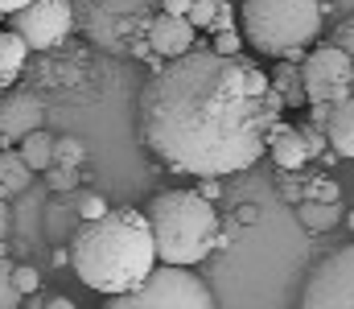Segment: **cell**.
Wrapping results in <instances>:
<instances>
[{
    "label": "cell",
    "instance_id": "obj_34",
    "mask_svg": "<svg viewBox=\"0 0 354 309\" xmlns=\"http://www.w3.org/2000/svg\"><path fill=\"white\" fill-rule=\"evenodd\" d=\"M46 309H75L71 297H46Z\"/></svg>",
    "mask_w": 354,
    "mask_h": 309
},
{
    "label": "cell",
    "instance_id": "obj_36",
    "mask_svg": "<svg viewBox=\"0 0 354 309\" xmlns=\"http://www.w3.org/2000/svg\"><path fill=\"white\" fill-rule=\"evenodd\" d=\"M4 235H8V203L0 198V243H4Z\"/></svg>",
    "mask_w": 354,
    "mask_h": 309
},
{
    "label": "cell",
    "instance_id": "obj_19",
    "mask_svg": "<svg viewBox=\"0 0 354 309\" xmlns=\"http://www.w3.org/2000/svg\"><path fill=\"white\" fill-rule=\"evenodd\" d=\"M29 182H33V169L25 165V157H21L17 149H4V178H0V198H8V194H25V190H29Z\"/></svg>",
    "mask_w": 354,
    "mask_h": 309
},
{
    "label": "cell",
    "instance_id": "obj_10",
    "mask_svg": "<svg viewBox=\"0 0 354 309\" xmlns=\"http://www.w3.org/2000/svg\"><path fill=\"white\" fill-rule=\"evenodd\" d=\"M46 120V103L29 91H12L0 100V144H21Z\"/></svg>",
    "mask_w": 354,
    "mask_h": 309
},
{
    "label": "cell",
    "instance_id": "obj_21",
    "mask_svg": "<svg viewBox=\"0 0 354 309\" xmlns=\"http://www.w3.org/2000/svg\"><path fill=\"white\" fill-rule=\"evenodd\" d=\"M21 301H25V297L12 289V260L0 256V309H17Z\"/></svg>",
    "mask_w": 354,
    "mask_h": 309
},
{
    "label": "cell",
    "instance_id": "obj_17",
    "mask_svg": "<svg viewBox=\"0 0 354 309\" xmlns=\"http://www.w3.org/2000/svg\"><path fill=\"white\" fill-rule=\"evenodd\" d=\"M17 153L25 157V165H29L33 174H46V169L54 165V132H46V128L29 132V136L21 140V149H17Z\"/></svg>",
    "mask_w": 354,
    "mask_h": 309
},
{
    "label": "cell",
    "instance_id": "obj_35",
    "mask_svg": "<svg viewBox=\"0 0 354 309\" xmlns=\"http://www.w3.org/2000/svg\"><path fill=\"white\" fill-rule=\"evenodd\" d=\"M17 309H46V297H41V293H33V297H25Z\"/></svg>",
    "mask_w": 354,
    "mask_h": 309
},
{
    "label": "cell",
    "instance_id": "obj_7",
    "mask_svg": "<svg viewBox=\"0 0 354 309\" xmlns=\"http://www.w3.org/2000/svg\"><path fill=\"white\" fill-rule=\"evenodd\" d=\"M301 83H305V100L313 103H338L354 91V58L342 54L338 46H313L301 62Z\"/></svg>",
    "mask_w": 354,
    "mask_h": 309
},
{
    "label": "cell",
    "instance_id": "obj_33",
    "mask_svg": "<svg viewBox=\"0 0 354 309\" xmlns=\"http://www.w3.org/2000/svg\"><path fill=\"white\" fill-rule=\"evenodd\" d=\"M260 218V206H239V223H256Z\"/></svg>",
    "mask_w": 354,
    "mask_h": 309
},
{
    "label": "cell",
    "instance_id": "obj_23",
    "mask_svg": "<svg viewBox=\"0 0 354 309\" xmlns=\"http://www.w3.org/2000/svg\"><path fill=\"white\" fill-rule=\"evenodd\" d=\"M210 50H214V54L235 58V54H243V33H239V29H218V33H214V41H210Z\"/></svg>",
    "mask_w": 354,
    "mask_h": 309
},
{
    "label": "cell",
    "instance_id": "obj_28",
    "mask_svg": "<svg viewBox=\"0 0 354 309\" xmlns=\"http://www.w3.org/2000/svg\"><path fill=\"white\" fill-rule=\"evenodd\" d=\"M280 194H284V198H288V203H305V182H292V178H284V174H280Z\"/></svg>",
    "mask_w": 354,
    "mask_h": 309
},
{
    "label": "cell",
    "instance_id": "obj_29",
    "mask_svg": "<svg viewBox=\"0 0 354 309\" xmlns=\"http://www.w3.org/2000/svg\"><path fill=\"white\" fill-rule=\"evenodd\" d=\"M79 214H83V223H87V218H99V214H107V203H103V198H95V194H87L83 206H79Z\"/></svg>",
    "mask_w": 354,
    "mask_h": 309
},
{
    "label": "cell",
    "instance_id": "obj_26",
    "mask_svg": "<svg viewBox=\"0 0 354 309\" xmlns=\"http://www.w3.org/2000/svg\"><path fill=\"white\" fill-rule=\"evenodd\" d=\"M330 46H338L342 54H351V58H354V12L346 17V21H338V29H334Z\"/></svg>",
    "mask_w": 354,
    "mask_h": 309
},
{
    "label": "cell",
    "instance_id": "obj_8",
    "mask_svg": "<svg viewBox=\"0 0 354 309\" xmlns=\"http://www.w3.org/2000/svg\"><path fill=\"white\" fill-rule=\"evenodd\" d=\"M4 21L29 50H54L75 29V0H33Z\"/></svg>",
    "mask_w": 354,
    "mask_h": 309
},
{
    "label": "cell",
    "instance_id": "obj_1",
    "mask_svg": "<svg viewBox=\"0 0 354 309\" xmlns=\"http://www.w3.org/2000/svg\"><path fill=\"white\" fill-rule=\"evenodd\" d=\"M284 120L268 71L248 54H214L194 46L165 62L136 103L145 149L189 178H231L268 153L272 128Z\"/></svg>",
    "mask_w": 354,
    "mask_h": 309
},
{
    "label": "cell",
    "instance_id": "obj_20",
    "mask_svg": "<svg viewBox=\"0 0 354 309\" xmlns=\"http://www.w3.org/2000/svg\"><path fill=\"white\" fill-rule=\"evenodd\" d=\"M54 165L62 169H83L87 165V144L79 136H58L54 140Z\"/></svg>",
    "mask_w": 354,
    "mask_h": 309
},
{
    "label": "cell",
    "instance_id": "obj_18",
    "mask_svg": "<svg viewBox=\"0 0 354 309\" xmlns=\"http://www.w3.org/2000/svg\"><path fill=\"white\" fill-rule=\"evenodd\" d=\"M297 218L305 231H334L342 223V203H301Z\"/></svg>",
    "mask_w": 354,
    "mask_h": 309
},
{
    "label": "cell",
    "instance_id": "obj_13",
    "mask_svg": "<svg viewBox=\"0 0 354 309\" xmlns=\"http://www.w3.org/2000/svg\"><path fill=\"white\" fill-rule=\"evenodd\" d=\"M326 144H330L338 157L354 161V91L346 95V100L330 103V120H326Z\"/></svg>",
    "mask_w": 354,
    "mask_h": 309
},
{
    "label": "cell",
    "instance_id": "obj_37",
    "mask_svg": "<svg viewBox=\"0 0 354 309\" xmlns=\"http://www.w3.org/2000/svg\"><path fill=\"white\" fill-rule=\"evenodd\" d=\"M0 178H4V153H0Z\"/></svg>",
    "mask_w": 354,
    "mask_h": 309
},
{
    "label": "cell",
    "instance_id": "obj_30",
    "mask_svg": "<svg viewBox=\"0 0 354 309\" xmlns=\"http://www.w3.org/2000/svg\"><path fill=\"white\" fill-rule=\"evenodd\" d=\"M198 194H202L206 203H214V198H223V182H218V178H202V182H198Z\"/></svg>",
    "mask_w": 354,
    "mask_h": 309
},
{
    "label": "cell",
    "instance_id": "obj_31",
    "mask_svg": "<svg viewBox=\"0 0 354 309\" xmlns=\"http://www.w3.org/2000/svg\"><path fill=\"white\" fill-rule=\"evenodd\" d=\"M189 4H194V0H161V12H169V17H189Z\"/></svg>",
    "mask_w": 354,
    "mask_h": 309
},
{
    "label": "cell",
    "instance_id": "obj_25",
    "mask_svg": "<svg viewBox=\"0 0 354 309\" xmlns=\"http://www.w3.org/2000/svg\"><path fill=\"white\" fill-rule=\"evenodd\" d=\"M46 174H50V190H58V194H71V190L79 186V169H62V165H50Z\"/></svg>",
    "mask_w": 354,
    "mask_h": 309
},
{
    "label": "cell",
    "instance_id": "obj_24",
    "mask_svg": "<svg viewBox=\"0 0 354 309\" xmlns=\"http://www.w3.org/2000/svg\"><path fill=\"white\" fill-rule=\"evenodd\" d=\"M305 203H338V186L330 178H305Z\"/></svg>",
    "mask_w": 354,
    "mask_h": 309
},
{
    "label": "cell",
    "instance_id": "obj_14",
    "mask_svg": "<svg viewBox=\"0 0 354 309\" xmlns=\"http://www.w3.org/2000/svg\"><path fill=\"white\" fill-rule=\"evenodd\" d=\"M268 83H272L276 100L284 103V107H309L305 83H301V66H297V62H276V71L268 75Z\"/></svg>",
    "mask_w": 354,
    "mask_h": 309
},
{
    "label": "cell",
    "instance_id": "obj_16",
    "mask_svg": "<svg viewBox=\"0 0 354 309\" xmlns=\"http://www.w3.org/2000/svg\"><path fill=\"white\" fill-rule=\"evenodd\" d=\"M25 58H29V46H25L12 29H0V91L21 75Z\"/></svg>",
    "mask_w": 354,
    "mask_h": 309
},
{
    "label": "cell",
    "instance_id": "obj_4",
    "mask_svg": "<svg viewBox=\"0 0 354 309\" xmlns=\"http://www.w3.org/2000/svg\"><path fill=\"white\" fill-rule=\"evenodd\" d=\"M326 25L322 0H243L239 4V33L243 41L276 62H305V46L317 41Z\"/></svg>",
    "mask_w": 354,
    "mask_h": 309
},
{
    "label": "cell",
    "instance_id": "obj_38",
    "mask_svg": "<svg viewBox=\"0 0 354 309\" xmlns=\"http://www.w3.org/2000/svg\"><path fill=\"white\" fill-rule=\"evenodd\" d=\"M346 223H351V231H354V210H351V218H346Z\"/></svg>",
    "mask_w": 354,
    "mask_h": 309
},
{
    "label": "cell",
    "instance_id": "obj_32",
    "mask_svg": "<svg viewBox=\"0 0 354 309\" xmlns=\"http://www.w3.org/2000/svg\"><path fill=\"white\" fill-rule=\"evenodd\" d=\"M25 4H33V0H0V17H12V12H21Z\"/></svg>",
    "mask_w": 354,
    "mask_h": 309
},
{
    "label": "cell",
    "instance_id": "obj_27",
    "mask_svg": "<svg viewBox=\"0 0 354 309\" xmlns=\"http://www.w3.org/2000/svg\"><path fill=\"white\" fill-rule=\"evenodd\" d=\"M297 132H301V140H305L309 157H317V153L326 149V132H322L317 124H309V120H305V124H297Z\"/></svg>",
    "mask_w": 354,
    "mask_h": 309
},
{
    "label": "cell",
    "instance_id": "obj_3",
    "mask_svg": "<svg viewBox=\"0 0 354 309\" xmlns=\"http://www.w3.org/2000/svg\"><path fill=\"white\" fill-rule=\"evenodd\" d=\"M153 231L157 264L194 268L214 247H227V235L218 231V210L198 190H161L140 206Z\"/></svg>",
    "mask_w": 354,
    "mask_h": 309
},
{
    "label": "cell",
    "instance_id": "obj_11",
    "mask_svg": "<svg viewBox=\"0 0 354 309\" xmlns=\"http://www.w3.org/2000/svg\"><path fill=\"white\" fill-rule=\"evenodd\" d=\"M194 46H198V29L185 17H169V12H157L153 17V25H149V54L153 58L174 62L181 54H189Z\"/></svg>",
    "mask_w": 354,
    "mask_h": 309
},
{
    "label": "cell",
    "instance_id": "obj_9",
    "mask_svg": "<svg viewBox=\"0 0 354 309\" xmlns=\"http://www.w3.org/2000/svg\"><path fill=\"white\" fill-rule=\"evenodd\" d=\"M301 309H354V243L338 247L309 272Z\"/></svg>",
    "mask_w": 354,
    "mask_h": 309
},
{
    "label": "cell",
    "instance_id": "obj_6",
    "mask_svg": "<svg viewBox=\"0 0 354 309\" xmlns=\"http://www.w3.org/2000/svg\"><path fill=\"white\" fill-rule=\"evenodd\" d=\"M103 309H218L210 285L202 277H194L189 268L174 264H157L132 293L107 297Z\"/></svg>",
    "mask_w": 354,
    "mask_h": 309
},
{
    "label": "cell",
    "instance_id": "obj_22",
    "mask_svg": "<svg viewBox=\"0 0 354 309\" xmlns=\"http://www.w3.org/2000/svg\"><path fill=\"white\" fill-rule=\"evenodd\" d=\"M12 289H17L21 297H33V293L41 289V272L29 268V264H12Z\"/></svg>",
    "mask_w": 354,
    "mask_h": 309
},
{
    "label": "cell",
    "instance_id": "obj_5",
    "mask_svg": "<svg viewBox=\"0 0 354 309\" xmlns=\"http://www.w3.org/2000/svg\"><path fill=\"white\" fill-rule=\"evenodd\" d=\"M161 12V0H79L75 25L95 50L120 58H149V25Z\"/></svg>",
    "mask_w": 354,
    "mask_h": 309
},
{
    "label": "cell",
    "instance_id": "obj_15",
    "mask_svg": "<svg viewBox=\"0 0 354 309\" xmlns=\"http://www.w3.org/2000/svg\"><path fill=\"white\" fill-rule=\"evenodd\" d=\"M185 21H189L194 29H210V33H218V29H235V21H231V4H227V0H194Z\"/></svg>",
    "mask_w": 354,
    "mask_h": 309
},
{
    "label": "cell",
    "instance_id": "obj_2",
    "mask_svg": "<svg viewBox=\"0 0 354 309\" xmlns=\"http://www.w3.org/2000/svg\"><path fill=\"white\" fill-rule=\"evenodd\" d=\"M66 256H71L75 277L103 297L132 293L157 268L153 231H149L145 210H136V206H120V210H107L99 218L79 223Z\"/></svg>",
    "mask_w": 354,
    "mask_h": 309
},
{
    "label": "cell",
    "instance_id": "obj_12",
    "mask_svg": "<svg viewBox=\"0 0 354 309\" xmlns=\"http://www.w3.org/2000/svg\"><path fill=\"white\" fill-rule=\"evenodd\" d=\"M268 157L276 161V169H280V174H297V169H305V165L313 161V157H309V149H305V140H301V132H297V124H288V120H280V124L272 128Z\"/></svg>",
    "mask_w": 354,
    "mask_h": 309
}]
</instances>
